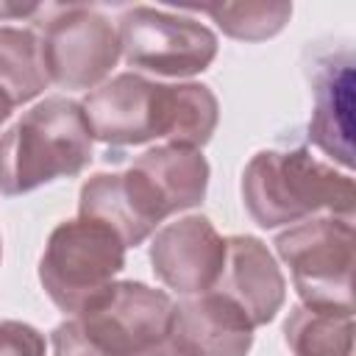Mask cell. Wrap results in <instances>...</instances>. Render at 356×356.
Instances as JSON below:
<instances>
[{"mask_svg":"<svg viewBox=\"0 0 356 356\" xmlns=\"http://www.w3.org/2000/svg\"><path fill=\"white\" fill-rule=\"evenodd\" d=\"M81 108L92 139L108 147H136L153 139L200 150L220 120L217 97L203 83H159L139 72H120L95 86Z\"/></svg>","mask_w":356,"mask_h":356,"instance_id":"6da1fadb","label":"cell"},{"mask_svg":"<svg viewBox=\"0 0 356 356\" xmlns=\"http://www.w3.org/2000/svg\"><path fill=\"white\" fill-rule=\"evenodd\" d=\"M242 200L259 228L292 225L312 214L353 217L356 192L348 172L320 161L306 147L259 150L242 172Z\"/></svg>","mask_w":356,"mask_h":356,"instance_id":"7a4b0ae2","label":"cell"},{"mask_svg":"<svg viewBox=\"0 0 356 356\" xmlns=\"http://www.w3.org/2000/svg\"><path fill=\"white\" fill-rule=\"evenodd\" d=\"M92 128L78 100L53 95L31 106L0 134V195H28L72 178L92 161Z\"/></svg>","mask_w":356,"mask_h":356,"instance_id":"3957f363","label":"cell"},{"mask_svg":"<svg viewBox=\"0 0 356 356\" xmlns=\"http://www.w3.org/2000/svg\"><path fill=\"white\" fill-rule=\"evenodd\" d=\"M172 300L142 281H114L92 306L58 323L53 356H159L167 345Z\"/></svg>","mask_w":356,"mask_h":356,"instance_id":"277c9868","label":"cell"},{"mask_svg":"<svg viewBox=\"0 0 356 356\" xmlns=\"http://www.w3.org/2000/svg\"><path fill=\"white\" fill-rule=\"evenodd\" d=\"M125 267V242L106 222L75 217L58 222L39 259V281L47 298L64 312L78 314L92 306Z\"/></svg>","mask_w":356,"mask_h":356,"instance_id":"5b68a950","label":"cell"},{"mask_svg":"<svg viewBox=\"0 0 356 356\" xmlns=\"http://www.w3.org/2000/svg\"><path fill=\"white\" fill-rule=\"evenodd\" d=\"M353 222L342 217H314L275 236L303 306L353 312Z\"/></svg>","mask_w":356,"mask_h":356,"instance_id":"8992f818","label":"cell"},{"mask_svg":"<svg viewBox=\"0 0 356 356\" xmlns=\"http://www.w3.org/2000/svg\"><path fill=\"white\" fill-rule=\"evenodd\" d=\"M122 58L164 78H192L217 58V33L184 14L153 6H134L120 17Z\"/></svg>","mask_w":356,"mask_h":356,"instance_id":"52a82bcc","label":"cell"},{"mask_svg":"<svg viewBox=\"0 0 356 356\" xmlns=\"http://www.w3.org/2000/svg\"><path fill=\"white\" fill-rule=\"evenodd\" d=\"M39 44L47 81L61 89L100 86L122 56L114 22L89 6L58 8Z\"/></svg>","mask_w":356,"mask_h":356,"instance_id":"ba28073f","label":"cell"},{"mask_svg":"<svg viewBox=\"0 0 356 356\" xmlns=\"http://www.w3.org/2000/svg\"><path fill=\"white\" fill-rule=\"evenodd\" d=\"M170 214L172 209L164 192L136 161L125 172L92 175L78 195V217L106 222L125 248L142 245Z\"/></svg>","mask_w":356,"mask_h":356,"instance_id":"9c48e42d","label":"cell"},{"mask_svg":"<svg viewBox=\"0 0 356 356\" xmlns=\"http://www.w3.org/2000/svg\"><path fill=\"white\" fill-rule=\"evenodd\" d=\"M156 278L178 295L211 292L225 267V239L209 217L186 214L156 231L150 242Z\"/></svg>","mask_w":356,"mask_h":356,"instance_id":"30bf717a","label":"cell"},{"mask_svg":"<svg viewBox=\"0 0 356 356\" xmlns=\"http://www.w3.org/2000/svg\"><path fill=\"white\" fill-rule=\"evenodd\" d=\"M167 345L175 356H248L253 323L222 292L186 295L172 303Z\"/></svg>","mask_w":356,"mask_h":356,"instance_id":"8fae6325","label":"cell"},{"mask_svg":"<svg viewBox=\"0 0 356 356\" xmlns=\"http://www.w3.org/2000/svg\"><path fill=\"white\" fill-rule=\"evenodd\" d=\"M312 120L309 139L345 170L353 167V53L334 47L309 70Z\"/></svg>","mask_w":356,"mask_h":356,"instance_id":"7c38bea8","label":"cell"},{"mask_svg":"<svg viewBox=\"0 0 356 356\" xmlns=\"http://www.w3.org/2000/svg\"><path fill=\"white\" fill-rule=\"evenodd\" d=\"M214 289L231 298L253 328L273 323L286 300V281L275 256L261 239L248 234L225 239V267Z\"/></svg>","mask_w":356,"mask_h":356,"instance_id":"4fadbf2b","label":"cell"},{"mask_svg":"<svg viewBox=\"0 0 356 356\" xmlns=\"http://www.w3.org/2000/svg\"><path fill=\"white\" fill-rule=\"evenodd\" d=\"M136 164L159 184L172 214L203 203L209 186V161L195 147L161 145L136 159Z\"/></svg>","mask_w":356,"mask_h":356,"instance_id":"5bb4252c","label":"cell"},{"mask_svg":"<svg viewBox=\"0 0 356 356\" xmlns=\"http://www.w3.org/2000/svg\"><path fill=\"white\" fill-rule=\"evenodd\" d=\"M292 356H353V312L295 306L284 323Z\"/></svg>","mask_w":356,"mask_h":356,"instance_id":"9a60e30c","label":"cell"},{"mask_svg":"<svg viewBox=\"0 0 356 356\" xmlns=\"http://www.w3.org/2000/svg\"><path fill=\"white\" fill-rule=\"evenodd\" d=\"M47 83L39 36L28 28L0 25V89L11 103H31Z\"/></svg>","mask_w":356,"mask_h":356,"instance_id":"2e32d148","label":"cell"},{"mask_svg":"<svg viewBox=\"0 0 356 356\" xmlns=\"http://www.w3.org/2000/svg\"><path fill=\"white\" fill-rule=\"evenodd\" d=\"M195 11L209 14L220 31L239 42H264L284 31L292 17L289 3H209Z\"/></svg>","mask_w":356,"mask_h":356,"instance_id":"e0dca14e","label":"cell"},{"mask_svg":"<svg viewBox=\"0 0 356 356\" xmlns=\"http://www.w3.org/2000/svg\"><path fill=\"white\" fill-rule=\"evenodd\" d=\"M0 356H44V337L19 320H0Z\"/></svg>","mask_w":356,"mask_h":356,"instance_id":"ac0fdd59","label":"cell"},{"mask_svg":"<svg viewBox=\"0 0 356 356\" xmlns=\"http://www.w3.org/2000/svg\"><path fill=\"white\" fill-rule=\"evenodd\" d=\"M39 6L36 3H0V19H8V17H28V14H36Z\"/></svg>","mask_w":356,"mask_h":356,"instance_id":"d6986e66","label":"cell"},{"mask_svg":"<svg viewBox=\"0 0 356 356\" xmlns=\"http://www.w3.org/2000/svg\"><path fill=\"white\" fill-rule=\"evenodd\" d=\"M11 111H14V103H11V97H8V95L0 89V125H3V122L11 117Z\"/></svg>","mask_w":356,"mask_h":356,"instance_id":"ffe728a7","label":"cell"},{"mask_svg":"<svg viewBox=\"0 0 356 356\" xmlns=\"http://www.w3.org/2000/svg\"><path fill=\"white\" fill-rule=\"evenodd\" d=\"M0 256H3V248H0Z\"/></svg>","mask_w":356,"mask_h":356,"instance_id":"44dd1931","label":"cell"}]
</instances>
